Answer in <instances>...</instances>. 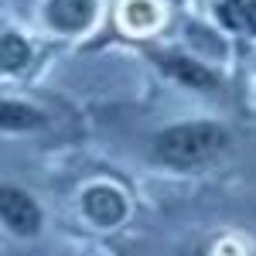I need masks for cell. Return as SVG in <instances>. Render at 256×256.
<instances>
[{"instance_id": "obj_1", "label": "cell", "mask_w": 256, "mask_h": 256, "mask_svg": "<svg viewBox=\"0 0 256 256\" xmlns=\"http://www.w3.org/2000/svg\"><path fill=\"white\" fill-rule=\"evenodd\" d=\"M229 147H232V134L218 120H174L150 137V160L164 171L192 174L218 160Z\"/></svg>"}, {"instance_id": "obj_2", "label": "cell", "mask_w": 256, "mask_h": 256, "mask_svg": "<svg viewBox=\"0 0 256 256\" xmlns=\"http://www.w3.org/2000/svg\"><path fill=\"white\" fill-rule=\"evenodd\" d=\"M147 55H150V62L158 65L160 76H168V79L174 82V86H181V89L205 92V96H212V92L222 89V76H218L202 55H195V52H181V48H150Z\"/></svg>"}, {"instance_id": "obj_3", "label": "cell", "mask_w": 256, "mask_h": 256, "mask_svg": "<svg viewBox=\"0 0 256 256\" xmlns=\"http://www.w3.org/2000/svg\"><path fill=\"white\" fill-rule=\"evenodd\" d=\"M79 212L92 229L113 232L130 218V195L113 181H89L79 192Z\"/></svg>"}, {"instance_id": "obj_4", "label": "cell", "mask_w": 256, "mask_h": 256, "mask_svg": "<svg viewBox=\"0 0 256 256\" xmlns=\"http://www.w3.org/2000/svg\"><path fill=\"white\" fill-rule=\"evenodd\" d=\"M0 229L14 239H38L44 229V208L28 188L0 181Z\"/></svg>"}, {"instance_id": "obj_5", "label": "cell", "mask_w": 256, "mask_h": 256, "mask_svg": "<svg viewBox=\"0 0 256 256\" xmlns=\"http://www.w3.org/2000/svg\"><path fill=\"white\" fill-rule=\"evenodd\" d=\"M38 18L52 38H86L99 20V0H41Z\"/></svg>"}, {"instance_id": "obj_6", "label": "cell", "mask_w": 256, "mask_h": 256, "mask_svg": "<svg viewBox=\"0 0 256 256\" xmlns=\"http://www.w3.org/2000/svg\"><path fill=\"white\" fill-rule=\"evenodd\" d=\"M52 126V116L28 102V99L18 96H0V134L7 137H31V134H41Z\"/></svg>"}, {"instance_id": "obj_7", "label": "cell", "mask_w": 256, "mask_h": 256, "mask_svg": "<svg viewBox=\"0 0 256 256\" xmlns=\"http://www.w3.org/2000/svg\"><path fill=\"white\" fill-rule=\"evenodd\" d=\"M212 20L222 34L256 38V0H216Z\"/></svg>"}, {"instance_id": "obj_8", "label": "cell", "mask_w": 256, "mask_h": 256, "mask_svg": "<svg viewBox=\"0 0 256 256\" xmlns=\"http://www.w3.org/2000/svg\"><path fill=\"white\" fill-rule=\"evenodd\" d=\"M34 41L14 28L0 31V79H18L34 65Z\"/></svg>"}, {"instance_id": "obj_9", "label": "cell", "mask_w": 256, "mask_h": 256, "mask_svg": "<svg viewBox=\"0 0 256 256\" xmlns=\"http://www.w3.org/2000/svg\"><path fill=\"white\" fill-rule=\"evenodd\" d=\"M160 24H164V10L158 0H123L120 4V28L126 34L147 38V34L160 31Z\"/></svg>"}]
</instances>
